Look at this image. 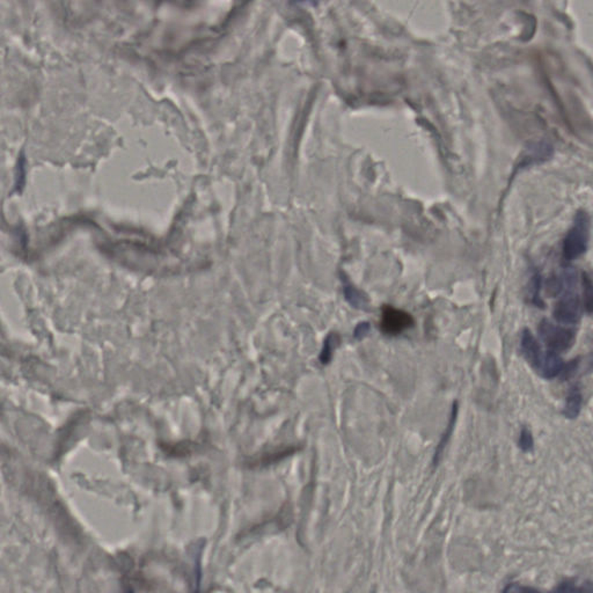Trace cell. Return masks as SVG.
<instances>
[{"mask_svg":"<svg viewBox=\"0 0 593 593\" xmlns=\"http://www.w3.org/2000/svg\"><path fill=\"white\" fill-rule=\"evenodd\" d=\"M552 156H553L552 145L544 142L538 143V144H534L531 148H527L526 152H522V157L519 158V163H518V168H525V167L531 166L533 163H542V161L549 159Z\"/></svg>","mask_w":593,"mask_h":593,"instance_id":"obj_6","label":"cell"},{"mask_svg":"<svg viewBox=\"0 0 593 593\" xmlns=\"http://www.w3.org/2000/svg\"><path fill=\"white\" fill-rule=\"evenodd\" d=\"M583 405V394L581 386L578 384L572 385L567 394L566 406L563 408V415L567 418L574 420L579 415Z\"/></svg>","mask_w":593,"mask_h":593,"instance_id":"obj_9","label":"cell"},{"mask_svg":"<svg viewBox=\"0 0 593 593\" xmlns=\"http://www.w3.org/2000/svg\"><path fill=\"white\" fill-rule=\"evenodd\" d=\"M345 298L354 308L366 310L370 306V299L363 291L356 289L354 285L345 286Z\"/></svg>","mask_w":593,"mask_h":593,"instance_id":"obj_10","label":"cell"},{"mask_svg":"<svg viewBox=\"0 0 593 593\" xmlns=\"http://www.w3.org/2000/svg\"><path fill=\"white\" fill-rule=\"evenodd\" d=\"M578 365H579V360L578 358L570 360L567 364H563L562 370L559 372L561 379L562 380H567V379L572 378V375H575L576 371H577Z\"/></svg>","mask_w":593,"mask_h":593,"instance_id":"obj_15","label":"cell"},{"mask_svg":"<svg viewBox=\"0 0 593 593\" xmlns=\"http://www.w3.org/2000/svg\"><path fill=\"white\" fill-rule=\"evenodd\" d=\"M320 0H291V4L295 6H314Z\"/></svg>","mask_w":593,"mask_h":593,"instance_id":"obj_19","label":"cell"},{"mask_svg":"<svg viewBox=\"0 0 593 593\" xmlns=\"http://www.w3.org/2000/svg\"><path fill=\"white\" fill-rule=\"evenodd\" d=\"M336 343H338V338L335 335H330L327 338L326 345H325V350H323V363H327L330 360L333 351L335 349Z\"/></svg>","mask_w":593,"mask_h":593,"instance_id":"obj_16","label":"cell"},{"mask_svg":"<svg viewBox=\"0 0 593 593\" xmlns=\"http://www.w3.org/2000/svg\"><path fill=\"white\" fill-rule=\"evenodd\" d=\"M503 592H537V590L532 589V587H520V585L512 583V584H507Z\"/></svg>","mask_w":593,"mask_h":593,"instance_id":"obj_18","label":"cell"},{"mask_svg":"<svg viewBox=\"0 0 593 593\" xmlns=\"http://www.w3.org/2000/svg\"><path fill=\"white\" fill-rule=\"evenodd\" d=\"M554 306L553 318L561 325H575L582 317V301L576 289L563 290Z\"/></svg>","mask_w":593,"mask_h":593,"instance_id":"obj_3","label":"cell"},{"mask_svg":"<svg viewBox=\"0 0 593 593\" xmlns=\"http://www.w3.org/2000/svg\"><path fill=\"white\" fill-rule=\"evenodd\" d=\"M518 446L524 452H532L534 449L533 435H532L531 430L527 429V427H522V431H520Z\"/></svg>","mask_w":593,"mask_h":593,"instance_id":"obj_13","label":"cell"},{"mask_svg":"<svg viewBox=\"0 0 593 593\" xmlns=\"http://www.w3.org/2000/svg\"><path fill=\"white\" fill-rule=\"evenodd\" d=\"M415 325L412 314L403 310L384 306L381 312L380 328L386 335H400L407 329H410Z\"/></svg>","mask_w":593,"mask_h":593,"instance_id":"obj_4","label":"cell"},{"mask_svg":"<svg viewBox=\"0 0 593 593\" xmlns=\"http://www.w3.org/2000/svg\"><path fill=\"white\" fill-rule=\"evenodd\" d=\"M582 284H583V297H584V308L587 314H591L593 308V288L592 280L590 275L583 273L582 275Z\"/></svg>","mask_w":593,"mask_h":593,"instance_id":"obj_12","label":"cell"},{"mask_svg":"<svg viewBox=\"0 0 593 593\" xmlns=\"http://www.w3.org/2000/svg\"><path fill=\"white\" fill-rule=\"evenodd\" d=\"M459 403L458 401L453 402L452 406L451 415H450L449 425L446 427L444 431L443 436L440 438V443L435 451L434 458H432V466L436 468L440 465V460L443 458L444 452H445L446 446L451 440L453 430H455V423H457V418H458Z\"/></svg>","mask_w":593,"mask_h":593,"instance_id":"obj_7","label":"cell"},{"mask_svg":"<svg viewBox=\"0 0 593 593\" xmlns=\"http://www.w3.org/2000/svg\"><path fill=\"white\" fill-rule=\"evenodd\" d=\"M529 298L532 304L538 306V308H544V301L540 298L541 290V276L538 271H535L531 280H529Z\"/></svg>","mask_w":593,"mask_h":593,"instance_id":"obj_11","label":"cell"},{"mask_svg":"<svg viewBox=\"0 0 593 593\" xmlns=\"http://www.w3.org/2000/svg\"><path fill=\"white\" fill-rule=\"evenodd\" d=\"M370 330H371V326H370L369 323H360L356 327V329H355V338H358V340H362V338H365L369 334Z\"/></svg>","mask_w":593,"mask_h":593,"instance_id":"obj_17","label":"cell"},{"mask_svg":"<svg viewBox=\"0 0 593 593\" xmlns=\"http://www.w3.org/2000/svg\"><path fill=\"white\" fill-rule=\"evenodd\" d=\"M591 219L585 210H578L572 228L563 240V256L569 261L584 255L590 243Z\"/></svg>","mask_w":593,"mask_h":593,"instance_id":"obj_1","label":"cell"},{"mask_svg":"<svg viewBox=\"0 0 593 593\" xmlns=\"http://www.w3.org/2000/svg\"><path fill=\"white\" fill-rule=\"evenodd\" d=\"M538 330L541 341L553 353H564L575 343L576 334L572 329L555 325L549 320H542L539 323Z\"/></svg>","mask_w":593,"mask_h":593,"instance_id":"obj_2","label":"cell"},{"mask_svg":"<svg viewBox=\"0 0 593 593\" xmlns=\"http://www.w3.org/2000/svg\"><path fill=\"white\" fill-rule=\"evenodd\" d=\"M520 351L526 362L537 371L544 356L540 343L529 329L525 328L520 335Z\"/></svg>","mask_w":593,"mask_h":593,"instance_id":"obj_5","label":"cell"},{"mask_svg":"<svg viewBox=\"0 0 593 593\" xmlns=\"http://www.w3.org/2000/svg\"><path fill=\"white\" fill-rule=\"evenodd\" d=\"M555 591L557 592H583V591H591V587H585V585L577 584L575 582L566 581L561 583Z\"/></svg>","mask_w":593,"mask_h":593,"instance_id":"obj_14","label":"cell"},{"mask_svg":"<svg viewBox=\"0 0 593 593\" xmlns=\"http://www.w3.org/2000/svg\"><path fill=\"white\" fill-rule=\"evenodd\" d=\"M563 360L559 354L553 353V351L548 350L546 354L542 356L540 365H539L537 372L541 377L544 379H554L559 377V372L563 368Z\"/></svg>","mask_w":593,"mask_h":593,"instance_id":"obj_8","label":"cell"}]
</instances>
